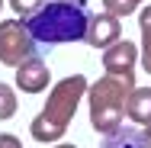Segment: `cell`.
Listing matches in <instances>:
<instances>
[{"label":"cell","mask_w":151,"mask_h":148,"mask_svg":"<svg viewBox=\"0 0 151 148\" xmlns=\"http://www.w3.org/2000/svg\"><path fill=\"white\" fill-rule=\"evenodd\" d=\"M135 87V81L129 77H116L106 74L96 84L87 87V100H90V126L100 135H113L122 129V113H125V100Z\"/></svg>","instance_id":"3957f363"},{"label":"cell","mask_w":151,"mask_h":148,"mask_svg":"<svg viewBox=\"0 0 151 148\" xmlns=\"http://www.w3.org/2000/svg\"><path fill=\"white\" fill-rule=\"evenodd\" d=\"M119 35H122V26H119L116 13H96V16H90L84 42L93 45V48H109L113 42H119Z\"/></svg>","instance_id":"8992f818"},{"label":"cell","mask_w":151,"mask_h":148,"mask_svg":"<svg viewBox=\"0 0 151 148\" xmlns=\"http://www.w3.org/2000/svg\"><path fill=\"white\" fill-rule=\"evenodd\" d=\"M87 77L84 74H68L64 81H58L52 93H48V100H45V106H42V113L32 119L29 126V135L35 142H58L61 135L68 132V126H71V119L77 113V103L84 100V93H87Z\"/></svg>","instance_id":"6da1fadb"},{"label":"cell","mask_w":151,"mask_h":148,"mask_svg":"<svg viewBox=\"0 0 151 148\" xmlns=\"http://www.w3.org/2000/svg\"><path fill=\"white\" fill-rule=\"evenodd\" d=\"M100 148H145L142 129H116L113 135H106V142Z\"/></svg>","instance_id":"9c48e42d"},{"label":"cell","mask_w":151,"mask_h":148,"mask_svg":"<svg viewBox=\"0 0 151 148\" xmlns=\"http://www.w3.org/2000/svg\"><path fill=\"white\" fill-rule=\"evenodd\" d=\"M32 45H35V39L19 16L16 19H0V61L6 68H19L32 55Z\"/></svg>","instance_id":"277c9868"},{"label":"cell","mask_w":151,"mask_h":148,"mask_svg":"<svg viewBox=\"0 0 151 148\" xmlns=\"http://www.w3.org/2000/svg\"><path fill=\"white\" fill-rule=\"evenodd\" d=\"M0 10H3V0H0Z\"/></svg>","instance_id":"e0dca14e"},{"label":"cell","mask_w":151,"mask_h":148,"mask_svg":"<svg viewBox=\"0 0 151 148\" xmlns=\"http://www.w3.org/2000/svg\"><path fill=\"white\" fill-rule=\"evenodd\" d=\"M42 3H45V0H10V10H13L19 19H29V16H35V13L42 10Z\"/></svg>","instance_id":"7c38bea8"},{"label":"cell","mask_w":151,"mask_h":148,"mask_svg":"<svg viewBox=\"0 0 151 148\" xmlns=\"http://www.w3.org/2000/svg\"><path fill=\"white\" fill-rule=\"evenodd\" d=\"M87 26H90V13L81 0H48L35 16H29V32L42 45L84 42Z\"/></svg>","instance_id":"7a4b0ae2"},{"label":"cell","mask_w":151,"mask_h":148,"mask_svg":"<svg viewBox=\"0 0 151 148\" xmlns=\"http://www.w3.org/2000/svg\"><path fill=\"white\" fill-rule=\"evenodd\" d=\"M55 148H77V145H55Z\"/></svg>","instance_id":"2e32d148"},{"label":"cell","mask_w":151,"mask_h":148,"mask_svg":"<svg viewBox=\"0 0 151 148\" xmlns=\"http://www.w3.org/2000/svg\"><path fill=\"white\" fill-rule=\"evenodd\" d=\"M135 58H138V48L129 39H119L109 48H103V68H106V74H116V77L135 81Z\"/></svg>","instance_id":"5b68a950"},{"label":"cell","mask_w":151,"mask_h":148,"mask_svg":"<svg viewBox=\"0 0 151 148\" xmlns=\"http://www.w3.org/2000/svg\"><path fill=\"white\" fill-rule=\"evenodd\" d=\"M16 84H19L23 93H42V90L52 84V71H48V64L39 58V55H29L16 68Z\"/></svg>","instance_id":"52a82bcc"},{"label":"cell","mask_w":151,"mask_h":148,"mask_svg":"<svg viewBox=\"0 0 151 148\" xmlns=\"http://www.w3.org/2000/svg\"><path fill=\"white\" fill-rule=\"evenodd\" d=\"M142 3H145V0H103L106 13H116V16H129V13H135Z\"/></svg>","instance_id":"4fadbf2b"},{"label":"cell","mask_w":151,"mask_h":148,"mask_svg":"<svg viewBox=\"0 0 151 148\" xmlns=\"http://www.w3.org/2000/svg\"><path fill=\"white\" fill-rule=\"evenodd\" d=\"M125 113L135 126H148L151 122V87H132L125 100Z\"/></svg>","instance_id":"ba28073f"},{"label":"cell","mask_w":151,"mask_h":148,"mask_svg":"<svg viewBox=\"0 0 151 148\" xmlns=\"http://www.w3.org/2000/svg\"><path fill=\"white\" fill-rule=\"evenodd\" d=\"M0 148H23V142L13 132H0Z\"/></svg>","instance_id":"5bb4252c"},{"label":"cell","mask_w":151,"mask_h":148,"mask_svg":"<svg viewBox=\"0 0 151 148\" xmlns=\"http://www.w3.org/2000/svg\"><path fill=\"white\" fill-rule=\"evenodd\" d=\"M13 116H16V90L0 81V119H13Z\"/></svg>","instance_id":"8fae6325"},{"label":"cell","mask_w":151,"mask_h":148,"mask_svg":"<svg viewBox=\"0 0 151 148\" xmlns=\"http://www.w3.org/2000/svg\"><path fill=\"white\" fill-rule=\"evenodd\" d=\"M138 26H142V68L151 74V6L138 13Z\"/></svg>","instance_id":"30bf717a"},{"label":"cell","mask_w":151,"mask_h":148,"mask_svg":"<svg viewBox=\"0 0 151 148\" xmlns=\"http://www.w3.org/2000/svg\"><path fill=\"white\" fill-rule=\"evenodd\" d=\"M142 142H145V148H151V122L142 129Z\"/></svg>","instance_id":"9a60e30c"}]
</instances>
